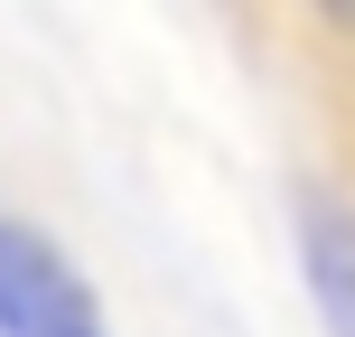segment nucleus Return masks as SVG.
<instances>
[{
    "mask_svg": "<svg viewBox=\"0 0 355 337\" xmlns=\"http://www.w3.org/2000/svg\"><path fill=\"white\" fill-rule=\"evenodd\" d=\"M300 272L327 337H355V206L327 188H300Z\"/></svg>",
    "mask_w": 355,
    "mask_h": 337,
    "instance_id": "nucleus-2",
    "label": "nucleus"
},
{
    "mask_svg": "<svg viewBox=\"0 0 355 337\" xmlns=\"http://www.w3.org/2000/svg\"><path fill=\"white\" fill-rule=\"evenodd\" d=\"M0 337H103L85 281L28 234H0Z\"/></svg>",
    "mask_w": 355,
    "mask_h": 337,
    "instance_id": "nucleus-1",
    "label": "nucleus"
}]
</instances>
